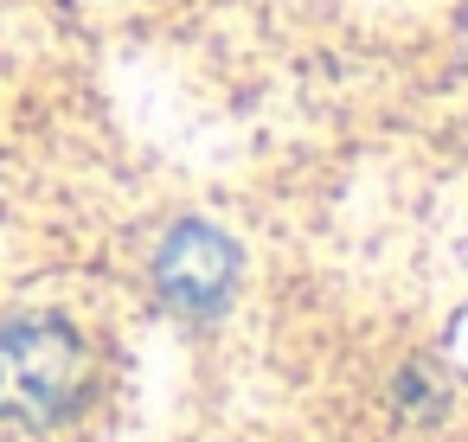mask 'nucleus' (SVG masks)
<instances>
[{"label": "nucleus", "instance_id": "f257e3e1", "mask_svg": "<svg viewBox=\"0 0 468 442\" xmlns=\"http://www.w3.org/2000/svg\"><path fill=\"white\" fill-rule=\"evenodd\" d=\"M90 378L84 340L58 314H20L0 333V416L7 423H58Z\"/></svg>", "mask_w": 468, "mask_h": 442}, {"label": "nucleus", "instance_id": "f03ea898", "mask_svg": "<svg viewBox=\"0 0 468 442\" xmlns=\"http://www.w3.org/2000/svg\"><path fill=\"white\" fill-rule=\"evenodd\" d=\"M154 282L180 314L206 321L225 308L231 282H238V244L212 225H174L167 244L154 250Z\"/></svg>", "mask_w": 468, "mask_h": 442}]
</instances>
